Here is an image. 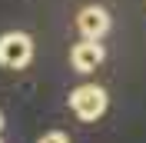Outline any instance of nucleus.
<instances>
[{
  "label": "nucleus",
  "instance_id": "obj_2",
  "mask_svg": "<svg viewBox=\"0 0 146 143\" xmlns=\"http://www.w3.org/2000/svg\"><path fill=\"white\" fill-rule=\"evenodd\" d=\"M30 60H33V40H30V33L10 30V33L0 37V67H7V70H23Z\"/></svg>",
  "mask_w": 146,
  "mask_h": 143
},
{
  "label": "nucleus",
  "instance_id": "obj_4",
  "mask_svg": "<svg viewBox=\"0 0 146 143\" xmlns=\"http://www.w3.org/2000/svg\"><path fill=\"white\" fill-rule=\"evenodd\" d=\"M76 30H80L86 40H100L110 30V13L103 7H96V3H90V7H83L80 13H76Z\"/></svg>",
  "mask_w": 146,
  "mask_h": 143
},
{
  "label": "nucleus",
  "instance_id": "obj_7",
  "mask_svg": "<svg viewBox=\"0 0 146 143\" xmlns=\"http://www.w3.org/2000/svg\"><path fill=\"white\" fill-rule=\"evenodd\" d=\"M0 143H3V140H0Z\"/></svg>",
  "mask_w": 146,
  "mask_h": 143
},
{
  "label": "nucleus",
  "instance_id": "obj_3",
  "mask_svg": "<svg viewBox=\"0 0 146 143\" xmlns=\"http://www.w3.org/2000/svg\"><path fill=\"white\" fill-rule=\"evenodd\" d=\"M103 57H106L103 43H100V40H86V37H83V43H76L70 50V63H73L76 73H93L103 63Z\"/></svg>",
  "mask_w": 146,
  "mask_h": 143
},
{
  "label": "nucleus",
  "instance_id": "obj_1",
  "mask_svg": "<svg viewBox=\"0 0 146 143\" xmlns=\"http://www.w3.org/2000/svg\"><path fill=\"white\" fill-rule=\"evenodd\" d=\"M106 107H110V97H106V90L96 87V83H83V87H76L70 93V110L80 116L83 123L100 120L106 113Z\"/></svg>",
  "mask_w": 146,
  "mask_h": 143
},
{
  "label": "nucleus",
  "instance_id": "obj_6",
  "mask_svg": "<svg viewBox=\"0 0 146 143\" xmlns=\"http://www.w3.org/2000/svg\"><path fill=\"white\" fill-rule=\"evenodd\" d=\"M0 130H3V113H0Z\"/></svg>",
  "mask_w": 146,
  "mask_h": 143
},
{
  "label": "nucleus",
  "instance_id": "obj_5",
  "mask_svg": "<svg viewBox=\"0 0 146 143\" xmlns=\"http://www.w3.org/2000/svg\"><path fill=\"white\" fill-rule=\"evenodd\" d=\"M36 143H70V136H66V133H60V130H50V133H43Z\"/></svg>",
  "mask_w": 146,
  "mask_h": 143
}]
</instances>
